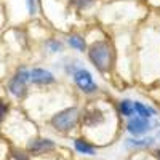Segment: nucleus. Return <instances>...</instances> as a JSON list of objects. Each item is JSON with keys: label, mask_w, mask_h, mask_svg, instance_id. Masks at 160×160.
I'll use <instances>...</instances> for the list:
<instances>
[{"label": "nucleus", "mask_w": 160, "mask_h": 160, "mask_svg": "<svg viewBox=\"0 0 160 160\" xmlns=\"http://www.w3.org/2000/svg\"><path fill=\"white\" fill-rule=\"evenodd\" d=\"M90 59L99 71H108L112 61V50L108 42H95L90 48Z\"/></svg>", "instance_id": "obj_1"}, {"label": "nucleus", "mask_w": 160, "mask_h": 160, "mask_svg": "<svg viewBox=\"0 0 160 160\" xmlns=\"http://www.w3.org/2000/svg\"><path fill=\"white\" fill-rule=\"evenodd\" d=\"M77 120H78V111L75 108H69L58 112L51 118V123L58 131H69L71 128L75 127Z\"/></svg>", "instance_id": "obj_2"}, {"label": "nucleus", "mask_w": 160, "mask_h": 160, "mask_svg": "<svg viewBox=\"0 0 160 160\" xmlns=\"http://www.w3.org/2000/svg\"><path fill=\"white\" fill-rule=\"evenodd\" d=\"M28 78H29V74L28 71H19L15 77L11 78L10 82V91L13 93L15 96H22L24 91H26V83H28Z\"/></svg>", "instance_id": "obj_3"}, {"label": "nucleus", "mask_w": 160, "mask_h": 160, "mask_svg": "<svg viewBox=\"0 0 160 160\" xmlns=\"http://www.w3.org/2000/svg\"><path fill=\"white\" fill-rule=\"evenodd\" d=\"M74 80H75V83L82 88L83 91H87V93H93V91L96 90V85H95V82H93L91 74L88 71H85V69L77 71L74 74Z\"/></svg>", "instance_id": "obj_4"}, {"label": "nucleus", "mask_w": 160, "mask_h": 160, "mask_svg": "<svg viewBox=\"0 0 160 160\" xmlns=\"http://www.w3.org/2000/svg\"><path fill=\"white\" fill-rule=\"evenodd\" d=\"M151 123L146 120L144 117H136V118H130L128 122V131L133 133V135H142V133H146L149 130Z\"/></svg>", "instance_id": "obj_5"}, {"label": "nucleus", "mask_w": 160, "mask_h": 160, "mask_svg": "<svg viewBox=\"0 0 160 160\" xmlns=\"http://www.w3.org/2000/svg\"><path fill=\"white\" fill-rule=\"evenodd\" d=\"M55 148V142L50 139H35L29 144V151L34 154H43L47 151H51Z\"/></svg>", "instance_id": "obj_6"}, {"label": "nucleus", "mask_w": 160, "mask_h": 160, "mask_svg": "<svg viewBox=\"0 0 160 160\" xmlns=\"http://www.w3.org/2000/svg\"><path fill=\"white\" fill-rule=\"evenodd\" d=\"M31 78L34 80L35 83H42V85L55 82V77H53V74L48 72V71H43V69H34V71L31 72Z\"/></svg>", "instance_id": "obj_7"}, {"label": "nucleus", "mask_w": 160, "mask_h": 160, "mask_svg": "<svg viewBox=\"0 0 160 160\" xmlns=\"http://www.w3.org/2000/svg\"><path fill=\"white\" fill-rule=\"evenodd\" d=\"M83 120H85L87 125L95 127V125L104 122V115H102V112H101L99 109H93V111H90V112L85 114V118H83Z\"/></svg>", "instance_id": "obj_8"}, {"label": "nucleus", "mask_w": 160, "mask_h": 160, "mask_svg": "<svg viewBox=\"0 0 160 160\" xmlns=\"http://www.w3.org/2000/svg\"><path fill=\"white\" fill-rule=\"evenodd\" d=\"M133 108H135V111L138 112L139 117H144V118H148V117H151L152 114H155L154 109L148 108V106H144L142 102H135V104H133Z\"/></svg>", "instance_id": "obj_9"}, {"label": "nucleus", "mask_w": 160, "mask_h": 160, "mask_svg": "<svg viewBox=\"0 0 160 160\" xmlns=\"http://www.w3.org/2000/svg\"><path fill=\"white\" fill-rule=\"evenodd\" d=\"M154 144V138H146V139H128L127 146L128 148H146V146Z\"/></svg>", "instance_id": "obj_10"}, {"label": "nucleus", "mask_w": 160, "mask_h": 160, "mask_svg": "<svg viewBox=\"0 0 160 160\" xmlns=\"http://www.w3.org/2000/svg\"><path fill=\"white\" fill-rule=\"evenodd\" d=\"M75 149H77L78 152L88 154V155H93V154H95V149H93L90 144H87L83 139H77V141H75Z\"/></svg>", "instance_id": "obj_11"}, {"label": "nucleus", "mask_w": 160, "mask_h": 160, "mask_svg": "<svg viewBox=\"0 0 160 160\" xmlns=\"http://www.w3.org/2000/svg\"><path fill=\"white\" fill-rule=\"evenodd\" d=\"M133 111H135V108H133V102L128 101V99H123L122 102H120V112H122L123 115L130 117L133 114Z\"/></svg>", "instance_id": "obj_12"}, {"label": "nucleus", "mask_w": 160, "mask_h": 160, "mask_svg": "<svg viewBox=\"0 0 160 160\" xmlns=\"http://www.w3.org/2000/svg\"><path fill=\"white\" fill-rule=\"evenodd\" d=\"M69 43L77 48V50H85V42H83V38H80L78 35H71L69 37Z\"/></svg>", "instance_id": "obj_13"}, {"label": "nucleus", "mask_w": 160, "mask_h": 160, "mask_svg": "<svg viewBox=\"0 0 160 160\" xmlns=\"http://www.w3.org/2000/svg\"><path fill=\"white\" fill-rule=\"evenodd\" d=\"M95 0H72V3L75 5V7H78V8H87V7H90Z\"/></svg>", "instance_id": "obj_14"}, {"label": "nucleus", "mask_w": 160, "mask_h": 160, "mask_svg": "<svg viewBox=\"0 0 160 160\" xmlns=\"http://www.w3.org/2000/svg\"><path fill=\"white\" fill-rule=\"evenodd\" d=\"M7 112H8V106L5 104L3 99H0V120H3V117L7 115Z\"/></svg>", "instance_id": "obj_15"}, {"label": "nucleus", "mask_w": 160, "mask_h": 160, "mask_svg": "<svg viewBox=\"0 0 160 160\" xmlns=\"http://www.w3.org/2000/svg\"><path fill=\"white\" fill-rule=\"evenodd\" d=\"M28 8H29V13H35V2L34 0H28Z\"/></svg>", "instance_id": "obj_16"}, {"label": "nucleus", "mask_w": 160, "mask_h": 160, "mask_svg": "<svg viewBox=\"0 0 160 160\" xmlns=\"http://www.w3.org/2000/svg\"><path fill=\"white\" fill-rule=\"evenodd\" d=\"M50 47H51L53 50H58V48H61V45H59V43H53V42L50 43Z\"/></svg>", "instance_id": "obj_17"}, {"label": "nucleus", "mask_w": 160, "mask_h": 160, "mask_svg": "<svg viewBox=\"0 0 160 160\" xmlns=\"http://www.w3.org/2000/svg\"><path fill=\"white\" fill-rule=\"evenodd\" d=\"M15 157H16L18 160H26V157H24V155H19V152H16V154H15Z\"/></svg>", "instance_id": "obj_18"}, {"label": "nucleus", "mask_w": 160, "mask_h": 160, "mask_svg": "<svg viewBox=\"0 0 160 160\" xmlns=\"http://www.w3.org/2000/svg\"><path fill=\"white\" fill-rule=\"evenodd\" d=\"M155 155H157V158L160 160V151H157V152H155Z\"/></svg>", "instance_id": "obj_19"}, {"label": "nucleus", "mask_w": 160, "mask_h": 160, "mask_svg": "<svg viewBox=\"0 0 160 160\" xmlns=\"http://www.w3.org/2000/svg\"><path fill=\"white\" fill-rule=\"evenodd\" d=\"M157 136H158V138H160V133H158V135H157Z\"/></svg>", "instance_id": "obj_20"}]
</instances>
